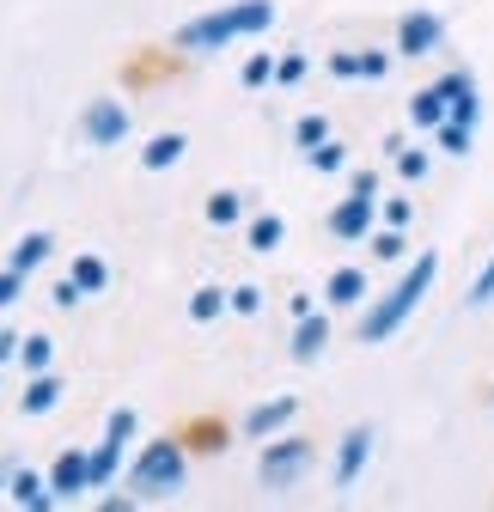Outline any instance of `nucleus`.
<instances>
[{
  "mask_svg": "<svg viewBox=\"0 0 494 512\" xmlns=\"http://www.w3.org/2000/svg\"><path fill=\"white\" fill-rule=\"evenodd\" d=\"M281 238H287V220L281 214H251V220H244V244H251L257 256H275Z\"/></svg>",
  "mask_w": 494,
  "mask_h": 512,
  "instance_id": "nucleus-21",
  "label": "nucleus"
},
{
  "mask_svg": "<svg viewBox=\"0 0 494 512\" xmlns=\"http://www.w3.org/2000/svg\"><path fill=\"white\" fill-rule=\"evenodd\" d=\"M177 433L190 439V452H226V445H232V427H226V421H214V415H196V421H183Z\"/></svg>",
  "mask_w": 494,
  "mask_h": 512,
  "instance_id": "nucleus-19",
  "label": "nucleus"
},
{
  "mask_svg": "<svg viewBox=\"0 0 494 512\" xmlns=\"http://www.w3.org/2000/svg\"><path fill=\"white\" fill-rule=\"evenodd\" d=\"M275 61H281V55H269V49H251V55H244V68H238V80L251 86V92L275 86Z\"/></svg>",
  "mask_w": 494,
  "mask_h": 512,
  "instance_id": "nucleus-23",
  "label": "nucleus"
},
{
  "mask_svg": "<svg viewBox=\"0 0 494 512\" xmlns=\"http://www.w3.org/2000/svg\"><path fill=\"white\" fill-rule=\"evenodd\" d=\"M373 445H379V433L366 427V421H360V427H348V433L336 439V464H330V482H336L342 494H348V488L366 476V464H373Z\"/></svg>",
  "mask_w": 494,
  "mask_h": 512,
  "instance_id": "nucleus-8",
  "label": "nucleus"
},
{
  "mask_svg": "<svg viewBox=\"0 0 494 512\" xmlns=\"http://www.w3.org/2000/svg\"><path fill=\"white\" fill-rule=\"evenodd\" d=\"M25 281H31V275H19V269H0V311L25 299Z\"/></svg>",
  "mask_w": 494,
  "mask_h": 512,
  "instance_id": "nucleus-37",
  "label": "nucleus"
},
{
  "mask_svg": "<svg viewBox=\"0 0 494 512\" xmlns=\"http://www.w3.org/2000/svg\"><path fill=\"white\" fill-rule=\"evenodd\" d=\"M49 256H55V232H25L19 244H13V256H7V269H19V275H37L43 263H49Z\"/></svg>",
  "mask_w": 494,
  "mask_h": 512,
  "instance_id": "nucleus-17",
  "label": "nucleus"
},
{
  "mask_svg": "<svg viewBox=\"0 0 494 512\" xmlns=\"http://www.w3.org/2000/svg\"><path fill=\"white\" fill-rule=\"evenodd\" d=\"M19 348H25V336H13V330H0V366H13V360H19Z\"/></svg>",
  "mask_w": 494,
  "mask_h": 512,
  "instance_id": "nucleus-40",
  "label": "nucleus"
},
{
  "mask_svg": "<svg viewBox=\"0 0 494 512\" xmlns=\"http://www.w3.org/2000/svg\"><path fill=\"white\" fill-rule=\"evenodd\" d=\"M366 244H373V256H379V263H403V250H409L403 226H373V238H366Z\"/></svg>",
  "mask_w": 494,
  "mask_h": 512,
  "instance_id": "nucleus-30",
  "label": "nucleus"
},
{
  "mask_svg": "<svg viewBox=\"0 0 494 512\" xmlns=\"http://www.w3.org/2000/svg\"><path fill=\"white\" fill-rule=\"evenodd\" d=\"M68 275H74V287H80L86 299L110 287V263H104V256H92V250H80V256H74V269H68Z\"/></svg>",
  "mask_w": 494,
  "mask_h": 512,
  "instance_id": "nucleus-22",
  "label": "nucleus"
},
{
  "mask_svg": "<svg viewBox=\"0 0 494 512\" xmlns=\"http://www.w3.org/2000/svg\"><path fill=\"white\" fill-rule=\"evenodd\" d=\"M49 488H55V500H61V506L80 500V494L92 488V452H80V445L55 452V464H49Z\"/></svg>",
  "mask_w": 494,
  "mask_h": 512,
  "instance_id": "nucleus-10",
  "label": "nucleus"
},
{
  "mask_svg": "<svg viewBox=\"0 0 494 512\" xmlns=\"http://www.w3.org/2000/svg\"><path fill=\"white\" fill-rule=\"evenodd\" d=\"M269 25H275V0H226V7L196 13L190 25H177L171 49L190 55V61H202V55H220V49H232L244 37H263Z\"/></svg>",
  "mask_w": 494,
  "mask_h": 512,
  "instance_id": "nucleus-1",
  "label": "nucleus"
},
{
  "mask_svg": "<svg viewBox=\"0 0 494 512\" xmlns=\"http://www.w3.org/2000/svg\"><path fill=\"white\" fill-rule=\"evenodd\" d=\"M464 299H470V311H482V305H494V256H488V263L476 269V281H470V293H464Z\"/></svg>",
  "mask_w": 494,
  "mask_h": 512,
  "instance_id": "nucleus-33",
  "label": "nucleus"
},
{
  "mask_svg": "<svg viewBox=\"0 0 494 512\" xmlns=\"http://www.w3.org/2000/svg\"><path fill=\"white\" fill-rule=\"evenodd\" d=\"M312 464H318V445L287 427V433L263 439V452H257V482H263L269 494H293L305 476H312Z\"/></svg>",
  "mask_w": 494,
  "mask_h": 512,
  "instance_id": "nucleus-4",
  "label": "nucleus"
},
{
  "mask_svg": "<svg viewBox=\"0 0 494 512\" xmlns=\"http://www.w3.org/2000/svg\"><path fill=\"white\" fill-rule=\"evenodd\" d=\"M434 141H440V153L464 159V153H470V141H476V128H470V122H458V116H446V122L434 128Z\"/></svg>",
  "mask_w": 494,
  "mask_h": 512,
  "instance_id": "nucleus-25",
  "label": "nucleus"
},
{
  "mask_svg": "<svg viewBox=\"0 0 494 512\" xmlns=\"http://www.w3.org/2000/svg\"><path fill=\"white\" fill-rule=\"evenodd\" d=\"M0 372H7V366H0Z\"/></svg>",
  "mask_w": 494,
  "mask_h": 512,
  "instance_id": "nucleus-44",
  "label": "nucleus"
},
{
  "mask_svg": "<svg viewBox=\"0 0 494 512\" xmlns=\"http://www.w3.org/2000/svg\"><path fill=\"white\" fill-rule=\"evenodd\" d=\"M202 214H208L214 226H238V220H244V196H238V189H214Z\"/></svg>",
  "mask_w": 494,
  "mask_h": 512,
  "instance_id": "nucleus-26",
  "label": "nucleus"
},
{
  "mask_svg": "<svg viewBox=\"0 0 494 512\" xmlns=\"http://www.w3.org/2000/svg\"><path fill=\"white\" fill-rule=\"evenodd\" d=\"M7 500H13L19 512H55V506H61L55 488H49V470L37 476V470H25V464H13V476H7Z\"/></svg>",
  "mask_w": 494,
  "mask_h": 512,
  "instance_id": "nucleus-12",
  "label": "nucleus"
},
{
  "mask_svg": "<svg viewBox=\"0 0 494 512\" xmlns=\"http://www.w3.org/2000/svg\"><path fill=\"white\" fill-rule=\"evenodd\" d=\"M183 153H190V135H183V128H159V135L141 147V165H147V171H171Z\"/></svg>",
  "mask_w": 494,
  "mask_h": 512,
  "instance_id": "nucleus-16",
  "label": "nucleus"
},
{
  "mask_svg": "<svg viewBox=\"0 0 494 512\" xmlns=\"http://www.w3.org/2000/svg\"><path fill=\"white\" fill-rule=\"evenodd\" d=\"M391 55H397V49H360V74H366V80H385V74H391Z\"/></svg>",
  "mask_w": 494,
  "mask_h": 512,
  "instance_id": "nucleus-36",
  "label": "nucleus"
},
{
  "mask_svg": "<svg viewBox=\"0 0 494 512\" xmlns=\"http://www.w3.org/2000/svg\"><path fill=\"white\" fill-rule=\"evenodd\" d=\"M232 311H238V317H257V311H263V287H257V281L232 287Z\"/></svg>",
  "mask_w": 494,
  "mask_h": 512,
  "instance_id": "nucleus-35",
  "label": "nucleus"
},
{
  "mask_svg": "<svg viewBox=\"0 0 494 512\" xmlns=\"http://www.w3.org/2000/svg\"><path fill=\"white\" fill-rule=\"evenodd\" d=\"M135 433H141V415L122 403V409H110V421H104V439L92 445V488H110L116 482V470H122V452L135 445Z\"/></svg>",
  "mask_w": 494,
  "mask_h": 512,
  "instance_id": "nucleus-5",
  "label": "nucleus"
},
{
  "mask_svg": "<svg viewBox=\"0 0 494 512\" xmlns=\"http://www.w3.org/2000/svg\"><path fill=\"white\" fill-rule=\"evenodd\" d=\"M305 74H312V61H305V55H299V49H287V55H281V61H275V86H299V80H305Z\"/></svg>",
  "mask_w": 494,
  "mask_h": 512,
  "instance_id": "nucleus-32",
  "label": "nucleus"
},
{
  "mask_svg": "<svg viewBox=\"0 0 494 512\" xmlns=\"http://www.w3.org/2000/svg\"><path fill=\"white\" fill-rule=\"evenodd\" d=\"M324 226H330V238H342V244H366V238H373V226H379V196H360V189H348V196L324 214Z\"/></svg>",
  "mask_w": 494,
  "mask_h": 512,
  "instance_id": "nucleus-7",
  "label": "nucleus"
},
{
  "mask_svg": "<svg viewBox=\"0 0 494 512\" xmlns=\"http://www.w3.org/2000/svg\"><path fill=\"white\" fill-rule=\"evenodd\" d=\"M348 189H360V196H379V171H354Z\"/></svg>",
  "mask_w": 494,
  "mask_h": 512,
  "instance_id": "nucleus-41",
  "label": "nucleus"
},
{
  "mask_svg": "<svg viewBox=\"0 0 494 512\" xmlns=\"http://www.w3.org/2000/svg\"><path fill=\"white\" fill-rule=\"evenodd\" d=\"M324 348H330V317H324V311H312V317H293V342H287V354H293L299 366H312Z\"/></svg>",
  "mask_w": 494,
  "mask_h": 512,
  "instance_id": "nucleus-13",
  "label": "nucleus"
},
{
  "mask_svg": "<svg viewBox=\"0 0 494 512\" xmlns=\"http://www.w3.org/2000/svg\"><path fill=\"white\" fill-rule=\"evenodd\" d=\"M324 68H330L336 80H366V74H360V49H330Z\"/></svg>",
  "mask_w": 494,
  "mask_h": 512,
  "instance_id": "nucleus-34",
  "label": "nucleus"
},
{
  "mask_svg": "<svg viewBox=\"0 0 494 512\" xmlns=\"http://www.w3.org/2000/svg\"><path fill=\"white\" fill-rule=\"evenodd\" d=\"M305 165H312L318 177H336V171H348V147H342V141H324V147L305 153Z\"/></svg>",
  "mask_w": 494,
  "mask_h": 512,
  "instance_id": "nucleus-31",
  "label": "nucleus"
},
{
  "mask_svg": "<svg viewBox=\"0 0 494 512\" xmlns=\"http://www.w3.org/2000/svg\"><path fill=\"white\" fill-rule=\"evenodd\" d=\"M391 165H397V177H403V183H421L427 171H434V153H427V147H409V141H403V147L391 153Z\"/></svg>",
  "mask_w": 494,
  "mask_h": 512,
  "instance_id": "nucleus-24",
  "label": "nucleus"
},
{
  "mask_svg": "<svg viewBox=\"0 0 494 512\" xmlns=\"http://www.w3.org/2000/svg\"><path fill=\"white\" fill-rule=\"evenodd\" d=\"M379 214H385V226H409V220H415V202H409V196H391Z\"/></svg>",
  "mask_w": 494,
  "mask_h": 512,
  "instance_id": "nucleus-39",
  "label": "nucleus"
},
{
  "mask_svg": "<svg viewBox=\"0 0 494 512\" xmlns=\"http://www.w3.org/2000/svg\"><path fill=\"white\" fill-rule=\"evenodd\" d=\"M129 128H135V110L122 104V98H92V104L80 110L86 147H122V141H129Z\"/></svg>",
  "mask_w": 494,
  "mask_h": 512,
  "instance_id": "nucleus-6",
  "label": "nucleus"
},
{
  "mask_svg": "<svg viewBox=\"0 0 494 512\" xmlns=\"http://www.w3.org/2000/svg\"><path fill=\"white\" fill-rule=\"evenodd\" d=\"M183 482H190V439H183V433L147 439L141 452L129 458V476H122V488H129L141 506L177 500V488H183Z\"/></svg>",
  "mask_w": 494,
  "mask_h": 512,
  "instance_id": "nucleus-3",
  "label": "nucleus"
},
{
  "mask_svg": "<svg viewBox=\"0 0 494 512\" xmlns=\"http://www.w3.org/2000/svg\"><path fill=\"white\" fill-rule=\"evenodd\" d=\"M19 366H25V372H49V366H55V336H43V330H37V336H25Z\"/></svg>",
  "mask_w": 494,
  "mask_h": 512,
  "instance_id": "nucleus-29",
  "label": "nucleus"
},
{
  "mask_svg": "<svg viewBox=\"0 0 494 512\" xmlns=\"http://www.w3.org/2000/svg\"><path fill=\"white\" fill-rule=\"evenodd\" d=\"M434 281H440V250H421L415 263L403 269V281H397V287H385L373 305L360 311V342H366V348L391 342V336L409 324V317H415V305H421L427 293H434Z\"/></svg>",
  "mask_w": 494,
  "mask_h": 512,
  "instance_id": "nucleus-2",
  "label": "nucleus"
},
{
  "mask_svg": "<svg viewBox=\"0 0 494 512\" xmlns=\"http://www.w3.org/2000/svg\"><path fill=\"white\" fill-rule=\"evenodd\" d=\"M98 506H104V512H135V506H141V500H135V494H104V500H98Z\"/></svg>",
  "mask_w": 494,
  "mask_h": 512,
  "instance_id": "nucleus-42",
  "label": "nucleus"
},
{
  "mask_svg": "<svg viewBox=\"0 0 494 512\" xmlns=\"http://www.w3.org/2000/svg\"><path fill=\"white\" fill-rule=\"evenodd\" d=\"M49 299H55V311H74V305H80V299H86V293H80V287H74V275H61V281H55V293H49Z\"/></svg>",
  "mask_w": 494,
  "mask_h": 512,
  "instance_id": "nucleus-38",
  "label": "nucleus"
},
{
  "mask_svg": "<svg viewBox=\"0 0 494 512\" xmlns=\"http://www.w3.org/2000/svg\"><path fill=\"white\" fill-rule=\"evenodd\" d=\"M220 311H232V293H220V287H196L190 293V317H196V324H214Z\"/></svg>",
  "mask_w": 494,
  "mask_h": 512,
  "instance_id": "nucleus-27",
  "label": "nucleus"
},
{
  "mask_svg": "<svg viewBox=\"0 0 494 512\" xmlns=\"http://www.w3.org/2000/svg\"><path fill=\"white\" fill-rule=\"evenodd\" d=\"M293 141H299V153H312V147H324V141H330V116H324V110H312V116H299V122H293Z\"/></svg>",
  "mask_w": 494,
  "mask_h": 512,
  "instance_id": "nucleus-28",
  "label": "nucleus"
},
{
  "mask_svg": "<svg viewBox=\"0 0 494 512\" xmlns=\"http://www.w3.org/2000/svg\"><path fill=\"white\" fill-rule=\"evenodd\" d=\"M55 403H61V378H55V366H49V372H25L19 409H25V415H49Z\"/></svg>",
  "mask_w": 494,
  "mask_h": 512,
  "instance_id": "nucleus-18",
  "label": "nucleus"
},
{
  "mask_svg": "<svg viewBox=\"0 0 494 512\" xmlns=\"http://www.w3.org/2000/svg\"><path fill=\"white\" fill-rule=\"evenodd\" d=\"M440 43H446V19H440V13L415 7V13L397 19V55L421 61V55H440Z\"/></svg>",
  "mask_w": 494,
  "mask_h": 512,
  "instance_id": "nucleus-9",
  "label": "nucleus"
},
{
  "mask_svg": "<svg viewBox=\"0 0 494 512\" xmlns=\"http://www.w3.org/2000/svg\"><path fill=\"white\" fill-rule=\"evenodd\" d=\"M324 299H330L336 311H348V305H366V269H330V281H324Z\"/></svg>",
  "mask_w": 494,
  "mask_h": 512,
  "instance_id": "nucleus-20",
  "label": "nucleus"
},
{
  "mask_svg": "<svg viewBox=\"0 0 494 512\" xmlns=\"http://www.w3.org/2000/svg\"><path fill=\"white\" fill-rule=\"evenodd\" d=\"M440 86H446V98H452V116L476 128V122H482V92H476V74H470V68H446V74H440Z\"/></svg>",
  "mask_w": 494,
  "mask_h": 512,
  "instance_id": "nucleus-14",
  "label": "nucleus"
},
{
  "mask_svg": "<svg viewBox=\"0 0 494 512\" xmlns=\"http://www.w3.org/2000/svg\"><path fill=\"white\" fill-rule=\"evenodd\" d=\"M293 415H299V397H269V403H257V409H244L238 439H275V433L293 427Z\"/></svg>",
  "mask_w": 494,
  "mask_h": 512,
  "instance_id": "nucleus-11",
  "label": "nucleus"
},
{
  "mask_svg": "<svg viewBox=\"0 0 494 512\" xmlns=\"http://www.w3.org/2000/svg\"><path fill=\"white\" fill-rule=\"evenodd\" d=\"M287 311H293V317H312L318 305H312V293H293V299H287Z\"/></svg>",
  "mask_w": 494,
  "mask_h": 512,
  "instance_id": "nucleus-43",
  "label": "nucleus"
},
{
  "mask_svg": "<svg viewBox=\"0 0 494 512\" xmlns=\"http://www.w3.org/2000/svg\"><path fill=\"white\" fill-rule=\"evenodd\" d=\"M446 116H452V98H446L440 80H434V86H421V92H409V122L421 128V135H434Z\"/></svg>",
  "mask_w": 494,
  "mask_h": 512,
  "instance_id": "nucleus-15",
  "label": "nucleus"
}]
</instances>
